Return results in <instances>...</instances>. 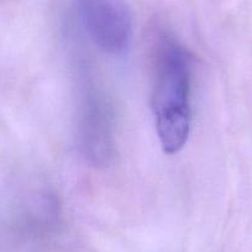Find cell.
I'll list each match as a JSON object with an SVG mask.
<instances>
[{
	"mask_svg": "<svg viewBox=\"0 0 252 252\" xmlns=\"http://www.w3.org/2000/svg\"><path fill=\"white\" fill-rule=\"evenodd\" d=\"M77 14L91 40L109 55L129 47L131 16L121 0H76Z\"/></svg>",
	"mask_w": 252,
	"mask_h": 252,
	"instance_id": "7a4b0ae2",
	"label": "cell"
},
{
	"mask_svg": "<svg viewBox=\"0 0 252 252\" xmlns=\"http://www.w3.org/2000/svg\"><path fill=\"white\" fill-rule=\"evenodd\" d=\"M152 109L163 151L178 154L190 132L192 61L183 46L162 37L155 56Z\"/></svg>",
	"mask_w": 252,
	"mask_h": 252,
	"instance_id": "6da1fadb",
	"label": "cell"
},
{
	"mask_svg": "<svg viewBox=\"0 0 252 252\" xmlns=\"http://www.w3.org/2000/svg\"><path fill=\"white\" fill-rule=\"evenodd\" d=\"M111 124L106 104L98 94L88 95L83 113L84 149L96 162L105 161L111 149Z\"/></svg>",
	"mask_w": 252,
	"mask_h": 252,
	"instance_id": "3957f363",
	"label": "cell"
}]
</instances>
